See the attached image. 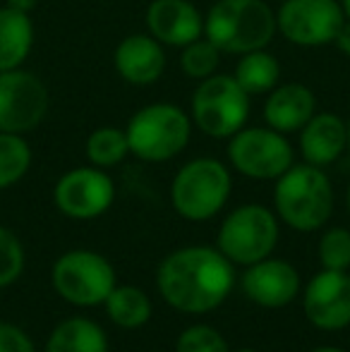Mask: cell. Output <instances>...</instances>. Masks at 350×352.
<instances>
[{
    "mask_svg": "<svg viewBox=\"0 0 350 352\" xmlns=\"http://www.w3.org/2000/svg\"><path fill=\"white\" fill-rule=\"evenodd\" d=\"M156 283L161 297L177 311L206 314L233 290L235 271L221 250L185 247L161 261Z\"/></svg>",
    "mask_w": 350,
    "mask_h": 352,
    "instance_id": "cell-1",
    "label": "cell"
},
{
    "mask_svg": "<svg viewBox=\"0 0 350 352\" xmlns=\"http://www.w3.org/2000/svg\"><path fill=\"white\" fill-rule=\"evenodd\" d=\"M276 34V10L266 0H216L204 17V36L230 56L266 48Z\"/></svg>",
    "mask_w": 350,
    "mask_h": 352,
    "instance_id": "cell-2",
    "label": "cell"
},
{
    "mask_svg": "<svg viewBox=\"0 0 350 352\" xmlns=\"http://www.w3.org/2000/svg\"><path fill=\"white\" fill-rule=\"evenodd\" d=\"M274 204L281 221L293 230H319L333 213V187L319 166H290L276 180Z\"/></svg>",
    "mask_w": 350,
    "mask_h": 352,
    "instance_id": "cell-3",
    "label": "cell"
},
{
    "mask_svg": "<svg viewBox=\"0 0 350 352\" xmlns=\"http://www.w3.org/2000/svg\"><path fill=\"white\" fill-rule=\"evenodd\" d=\"M125 135L140 161L164 163L190 144L192 118L175 103H149L130 118Z\"/></svg>",
    "mask_w": 350,
    "mask_h": 352,
    "instance_id": "cell-4",
    "label": "cell"
},
{
    "mask_svg": "<svg viewBox=\"0 0 350 352\" xmlns=\"http://www.w3.org/2000/svg\"><path fill=\"white\" fill-rule=\"evenodd\" d=\"M252 96L235 82L233 74H211L197 84L190 101L192 125L206 137L230 140L245 127Z\"/></svg>",
    "mask_w": 350,
    "mask_h": 352,
    "instance_id": "cell-5",
    "label": "cell"
},
{
    "mask_svg": "<svg viewBox=\"0 0 350 352\" xmlns=\"http://www.w3.org/2000/svg\"><path fill=\"white\" fill-rule=\"evenodd\" d=\"M233 190L230 170L216 158H195L175 173L171 185L173 209L187 221H209L226 206Z\"/></svg>",
    "mask_w": 350,
    "mask_h": 352,
    "instance_id": "cell-6",
    "label": "cell"
},
{
    "mask_svg": "<svg viewBox=\"0 0 350 352\" xmlns=\"http://www.w3.org/2000/svg\"><path fill=\"white\" fill-rule=\"evenodd\" d=\"M278 221L262 204L238 206L226 216L219 230V250L233 264L252 266L274 252Z\"/></svg>",
    "mask_w": 350,
    "mask_h": 352,
    "instance_id": "cell-7",
    "label": "cell"
},
{
    "mask_svg": "<svg viewBox=\"0 0 350 352\" xmlns=\"http://www.w3.org/2000/svg\"><path fill=\"white\" fill-rule=\"evenodd\" d=\"M51 280L56 292L77 307H96L108 300L116 287V271L106 256L75 250L53 264Z\"/></svg>",
    "mask_w": 350,
    "mask_h": 352,
    "instance_id": "cell-8",
    "label": "cell"
},
{
    "mask_svg": "<svg viewBox=\"0 0 350 352\" xmlns=\"http://www.w3.org/2000/svg\"><path fill=\"white\" fill-rule=\"evenodd\" d=\"M293 146L271 127H243L228 142V161L252 180H278L293 166Z\"/></svg>",
    "mask_w": 350,
    "mask_h": 352,
    "instance_id": "cell-9",
    "label": "cell"
},
{
    "mask_svg": "<svg viewBox=\"0 0 350 352\" xmlns=\"http://www.w3.org/2000/svg\"><path fill=\"white\" fill-rule=\"evenodd\" d=\"M346 22L341 0H283L276 10L278 34L300 48L329 46Z\"/></svg>",
    "mask_w": 350,
    "mask_h": 352,
    "instance_id": "cell-10",
    "label": "cell"
},
{
    "mask_svg": "<svg viewBox=\"0 0 350 352\" xmlns=\"http://www.w3.org/2000/svg\"><path fill=\"white\" fill-rule=\"evenodd\" d=\"M48 89L24 67L0 72V132L27 135L36 130L48 113Z\"/></svg>",
    "mask_w": 350,
    "mask_h": 352,
    "instance_id": "cell-11",
    "label": "cell"
},
{
    "mask_svg": "<svg viewBox=\"0 0 350 352\" xmlns=\"http://www.w3.org/2000/svg\"><path fill=\"white\" fill-rule=\"evenodd\" d=\"M116 199V185L103 168L85 166L67 170L53 187V201L67 218L89 221L111 209Z\"/></svg>",
    "mask_w": 350,
    "mask_h": 352,
    "instance_id": "cell-12",
    "label": "cell"
},
{
    "mask_svg": "<svg viewBox=\"0 0 350 352\" xmlns=\"http://www.w3.org/2000/svg\"><path fill=\"white\" fill-rule=\"evenodd\" d=\"M303 307L317 329H346L350 324V276L333 269L319 271L305 290Z\"/></svg>",
    "mask_w": 350,
    "mask_h": 352,
    "instance_id": "cell-13",
    "label": "cell"
},
{
    "mask_svg": "<svg viewBox=\"0 0 350 352\" xmlns=\"http://www.w3.org/2000/svg\"><path fill=\"white\" fill-rule=\"evenodd\" d=\"M144 22L146 32L164 46L185 48L204 36V17L190 0H151Z\"/></svg>",
    "mask_w": 350,
    "mask_h": 352,
    "instance_id": "cell-14",
    "label": "cell"
},
{
    "mask_svg": "<svg viewBox=\"0 0 350 352\" xmlns=\"http://www.w3.org/2000/svg\"><path fill=\"white\" fill-rule=\"evenodd\" d=\"M243 290L254 305L278 309L295 300L300 290V276L288 261L266 256L245 271Z\"/></svg>",
    "mask_w": 350,
    "mask_h": 352,
    "instance_id": "cell-15",
    "label": "cell"
},
{
    "mask_svg": "<svg viewBox=\"0 0 350 352\" xmlns=\"http://www.w3.org/2000/svg\"><path fill=\"white\" fill-rule=\"evenodd\" d=\"M113 65L118 74L132 87H151L164 77L166 51L149 32L130 34L118 43L113 53Z\"/></svg>",
    "mask_w": 350,
    "mask_h": 352,
    "instance_id": "cell-16",
    "label": "cell"
},
{
    "mask_svg": "<svg viewBox=\"0 0 350 352\" xmlns=\"http://www.w3.org/2000/svg\"><path fill=\"white\" fill-rule=\"evenodd\" d=\"M314 113H317L314 91L300 82L278 84L276 89H271L262 108L266 127L281 132V135L300 132Z\"/></svg>",
    "mask_w": 350,
    "mask_h": 352,
    "instance_id": "cell-17",
    "label": "cell"
},
{
    "mask_svg": "<svg viewBox=\"0 0 350 352\" xmlns=\"http://www.w3.org/2000/svg\"><path fill=\"white\" fill-rule=\"evenodd\" d=\"M348 148V125L336 113H314L300 130V153L305 163L331 166Z\"/></svg>",
    "mask_w": 350,
    "mask_h": 352,
    "instance_id": "cell-18",
    "label": "cell"
},
{
    "mask_svg": "<svg viewBox=\"0 0 350 352\" xmlns=\"http://www.w3.org/2000/svg\"><path fill=\"white\" fill-rule=\"evenodd\" d=\"M34 48V22L29 12L0 8V72L22 67Z\"/></svg>",
    "mask_w": 350,
    "mask_h": 352,
    "instance_id": "cell-19",
    "label": "cell"
},
{
    "mask_svg": "<svg viewBox=\"0 0 350 352\" xmlns=\"http://www.w3.org/2000/svg\"><path fill=\"white\" fill-rule=\"evenodd\" d=\"M46 352H108L106 333L85 316H72L53 329Z\"/></svg>",
    "mask_w": 350,
    "mask_h": 352,
    "instance_id": "cell-20",
    "label": "cell"
},
{
    "mask_svg": "<svg viewBox=\"0 0 350 352\" xmlns=\"http://www.w3.org/2000/svg\"><path fill=\"white\" fill-rule=\"evenodd\" d=\"M233 77L250 96H266L271 89L281 84V63L274 53L259 48L240 56Z\"/></svg>",
    "mask_w": 350,
    "mask_h": 352,
    "instance_id": "cell-21",
    "label": "cell"
},
{
    "mask_svg": "<svg viewBox=\"0 0 350 352\" xmlns=\"http://www.w3.org/2000/svg\"><path fill=\"white\" fill-rule=\"evenodd\" d=\"M106 311L113 324L122 329H140L151 319V300L140 287L116 285L106 300Z\"/></svg>",
    "mask_w": 350,
    "mask_h": 352,
    "instance_id": "cell-22",
    "label": "cell"
},
{
    "mask_svg": "<svg viewBox=\"0 0 350 352\" xmlns=\"http://www.w3.org/2000/svg\"><path fill=\"white\" fill-rule=\"evenodd\" d=\"M87 158L96 168H113L125 161L130 153V142H127L125 130L120 127H98L87 137Z\"/></svg>",
    "mask_w": 350,
    "mask_h": 352,
    "instance_id": "cell-23",
    "label": "cell"
},
{
    "mask_svg": "<svg viewBox=\"0 0 350 352\" xmlns=\"http://www.w3.org/2000/svg\"><path fill=\"white\" fill-rule=\"evenodd\" d=\"M32 166V146L22 135L0 132V190L17 185Z\"/></svg>",
    "mask_w": 350,
    "mask_h": 352,
    "instance_id": "cell-24",
    "label": "cell"
},
{
    "mask_svg": "<svg viewBox=\"0 0 350 352\" xmlns=\"http://www.w3.org/2000/svg\"><path fill=\"white\" fill-rule=\"evenodd\" d=\"M221 56H223V53H221L209 38L199 36L197 41L187 43V46L182 48L180 70L185 77L201 82V79L216 74V70H219V65H221Z\"/></svg>",
    "mask_w": 350,
    "mask_h": 352,
    "instance_id": "cell-25",
    "label": "cell"
},
{
    "mask_svg": "<svg viewBox=\"0 0 350 352\" xmlns=\"http://www.w3.org/2000/svg\"><path fill=\"white\" fill-rule=\"evenodd\" d=\"M319 261H322L324 269H350V230L331 228V230L324 232L322 242H319Z\"/></svg>",
    "mask_w": 350,
    "mask_h": 352,
    "instance_id": "cell-26",
    "label": "cell"
},
{
    "mask_svg": "<svg viewBox=\"0 0 350 352\" xmlns=\"http://www.w3.org/2000/svg\"><path fill=\"white\" fill-rule=\"evenodd\" d=\"M24 271V250L12 230L0 228V287L12 285Z\"/></svg>",
    "mask_w": 350,
    "mask_h": 352,
    "instance_id": "cell-27",
    "label": "cell"
},
{
    "mask_svg": "<svg viewBox=\"0 0 350 352\" xmlns=\"http://www.w3.org/2000/svg\"><path fill=\"white\" fill-rule=\"evenodd\" d=\"M175 352H230V350L219 331L211 329V326L197 324L182 331L175 343Z\"/></svg>",
    "mask_w": 350,
    "mask_h": 352,
    "instance_id": "cell-28",
    "label": "cell"
},
{
    "mask_svg": "<svg viewBox=\"0 0 350 352\" xmlns=\"http://www.w3.org/2000/svg\"><path fill=\"white\" fill-rule=\"evenodd\" d=\"M0 352H36L34 343L22 329L0 321Z\"/></svg>",
    "mask_w": 350,
    "mask_h": 352,
    "instance_id": "cell-29",
    "label": "cell"
},
{
    "mask_svg": "<svg viewBox=\"0 0 350 352\" xmlns=\"http://www.w3.org/2000/svg\"><path fill=\"white\" fill-rule=\"evenodd\" d=\"M333 46H336L343 56L350 58V19L348 17H346V22H343V27L338 29L336 38H333Z\"/></svg>",
    "mask_w": 350,
    "mask_h": 352,
    "instance_id": "cell-30",
    "label": "cell"
},
{
    "mask_svg": "<svg viewBox=\"0 0 350 352\" xmlns=\"http://www.w3.org/2000/svg\"><path fill=\"white\" fill-rule=\"evenodd\" d=\"M5 3H8V8L22 10V12H32V10L39 5V0H5Z\"/></svg>",
    "mask_w": 350,
    "mask_h": 352,
    "instance_id": "cell-31",
    "label": "cell"
},
{
    "mask_svg": "<svg viewBox=\"0 0 350 352\" xmlns=\"http://www.w3.org/2000/svg\"><path fill=\"white\" fill-rule=\"evenodd\" d=\"M341 8H343V12H346V17L350 19V0H341Z\"/></svg>",
    "mask_w": 350,
    "mask_h": 352,
    "instance_id": "cell-32",
    "label": "cell"
},
{
    "mask_svg": "<svg viewBox=\"0 0 350 352\" xmlns=\"http://www.w3.org/2000/svg\"><path fill=\"white\" fill-rule=\"evenodd\" d=\"M312 352H346V350H341V348H317Z\"/></svg>",
    "mask_w": 350,
    "mask_h": 352,
    "instance_id": "cell-33",
    "label": "cell"
},
{
    "mask_svg": "<svg viewBox=\"0 0 350 352\" xmlns=\"http://www.w3.org/2000/svg\"><path fill=\"white\" fill-rule=\"evenodd\" d=\"M346 209L350 213V185H348V192H346Z\"/></svg>",
    "mask_w": 350,
    "mask_h": 352,
    "instance_id": "cell-34",
    "label": "cell"
},
{
    "mask_svg": "<svg viewBox=\"0 0 350 352\" xmlns=\"http://www.w3.org/2000/svg\"><path fill=\"white\" fill-rule=\"evenodd\" d=\"M346 125H348V151H350V118H348V122H346Z\"/></svg>",
    "mask_w": 350,
    "mask_h": 352,
    "instance_id": "cell-35",
    "label": "cell"
},
{
    "mask_svg": "<svg viewBox=\"0 0 350 352\" xmlns=\"http://www.w3.org/2000/svg\"><path fill=\"white\" fill-rule=\"evenodd\" d=\"M238 352H254V350H238Z\"/></svg>",
    "mask_w": 350,
    "mask_h": 352,
    "instance_id": "cell-36",
    "label": "cell"
}]
</instances>
